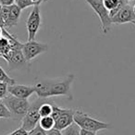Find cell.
I'll list each match as a JSON object with an SVG mask.
<instances>
[{
	"label": "cell",
	"mask_w": 135,
	"mask_h": 135,
	"mask_svg": "<svg viewBox=\"0 0 135 135\" xmlns=\"http://www.w3.org/2000/svg\"><path fill=\"white\" fill-rule=\"evenodd\" d=\"M135 21V14L133 8L129 4H125L119 11L111 19L112 24H125Z\"/></svg>",
	"instance_id": "cell-9"
},
{
	"label": "cell",
	"mask_w": 135,
	"mask_h": 135,
	"mask_svg": "<svg viewBox=\"0 0 135 135\" xmlns=\"http://www.w3.org/2000/svg\"><path fill=\"white\" fill-rule=\"evenodd\" d=\"M80 133H81V135H96L95 132H93V131H89L83 129H81Z\"/></svg>",
	"instance_id": "cell-24"
},
{
	"label": "cell",
	"mask_w": 135,
	"mask_h": 135,
	"mask_svg": "<svg viewBox=\"0 0 135 135\" xmlns=\"http://www.w3.org/2000/svg\"><path fill=\"white\" fill-rule=\"evenodd\" d=\"M39 112H40V115H41V118L51 116L53 112V103H50V102H48V101L45 102V103L40 107Z\"/></svg>",
	"instance_id": "cell-14"
},
{
	"label": "cell",
	"mask_w": 135,
	"mask_h": 135,
	"mask_svg": "<svg viewBox=\"0 0 135 135\" xmlns=\"http://www.w3.org/2000/svg\"><path fill=\"white\" fill-rule=\"evenodd\" d=\"M48 48V45L40 43V42H37L35 40L27 41L26 43L21 45V50H22V53L27 62L32 61L39 55L47 52Z\"/></svg>",
	"instance_id": "cell-7"
},
{
	"label": "cell",
	"mask_w": 135,
	"mask_h": 135,
	"mask_svg": "<svg viewBox=\"0 0 135 135\" xmlns=\"http://www.w3.org/2000/svg\"><path fill=\"white\" fill-rule=\"evenodd\" d=\"M21 14V9L17 4L9 6V14H8V20L5 25V29H11L12 27L16 26L19 22L20 17Z\"/></svg>",
	"instance_id": "cell-12"
},
{
	"label": "cell",
	"mask_w": 135,
	"mask_h": 135,
	"mask_svg": "<svg viewBox=\"0 0 135 135\" xmlns=\"http://www.w3.org/2000/svg\"><path fill=\"white\" fill-rule=\"evenodd\" d=\"M28 135H47L46 131H45L39 125H37L32 131L28 133Z\"/></svg>",
	"instance_id": "cell-20"
},
{
	"label": "cell",
	"mask_w": 135,
	"mask_h": 135,
	"mask_svg": "<svg viewBox=\"0 0 135 135\" xmlns=\"http://www.w3.org/2000/svg\"><path fill=\"white\" fill-rule=\"evenodd\" d=\"M5 59L8 61V65L11 69L21 67L27 62L22 53V50H21V47L11 49V51L8 53V56L5 57Z\"/></svg>",
	"instance_id": "cell-11"
},
{
	"label": "cell",
	"mask_w": 135,
	"mask_h": 135,
	"mask_svg": "<svg viewBox=\"0 0 135 135\" xmlns=\"http://www.w3.org/2000/svg\"><path fill=\"white\" fill-rule=\"evenodd\" d=\"M3 102L9 110L11 118L18 121L22 120L31 105V103L27 99H21L11 94H8V96L3 99Z\"/></svg>",
	"instance_id": "cell-3"
},
{
	"label": "cell",
	"mask_w": 135,
	"mask_h": 135,
	"mask_svg": "<svg viewBox=\"0 0 135 135\" xmlns=\"http://www.w3.org/2000/svg\"><path fill=\"white\" fill-rule=\"evenodd\" d=\"M46 101H48V100L38 97L32 103H31L26 115L21 120V127L26 131L30 132L39 124V121L41 119V115L39 112L40 107Z\"/></svg>",
	"instance_id": "cell-4"
},
{
	"label": "cell",
	"mask_w": 135,
	"mask_h": 135,
	"mask_svg": "<svg viewBox=\"0 0 135 135\" xmlns=\"http://www.w3.org/2000/svg\"><path fill=\"white\" fill-rule=\"evenodd\" d=\"M132 8H133V12H134V14H135V4H134V6H133Z\"/></svg>",
	"instance_id": "cell-30"
},
{
	"label": "cell",
	"mask_w": 135,
	"mask_h": 135,
	"mask_svg": "<svg viewBox=\"0 0 135 135\" xmlns=\"http://www.w3.org/2000/svg\"><path fill=\"white\" fill-rule=\"evenodd\" d=\"M126 3H129V2H133V1H135V0H124Z\"/></svg>",
	"instance_id": "cell-28"
},
{
	"label": "cell",
	"mask_w": 135,
	"mask_h": 135,
	"mask_svg": "<svg viewBox=\"0 0 135 135\" xmlns=\"http://www.w3.org/2000/svg\"><path fill=\"white\" fill-rule=\"evenodd\" d=\"M46 133H47V135H63L61 131H58V129H53L49 131H46Z\"/></svg>",
	"instance_id": "cell-23"
},
{
	"label": "cell",
	"mask_w": 135,
	"mask_h": 135,
	"mask_svg": "<svg viewBox=\"0 0 135 135\" xmlns=\"http://www.w3.org/2000/svg\"><path fill=\"white\" fill-rule=\"evenodd\" d=\"M41 12L39 6H34L26 21V28L28 32V41H33L41 27Z\"/></svg>",
	"instance_id": "cell-8"
},
{
	"label": "cell",
	"mask_w": 135,
	"mask_h": 135,
	"mask_svg": "<svg viewBox=\"0 0 135 135\" xmlns=\"http://www.w3.org/2000/svg\"><path fill=\"white\" fill-rule=\"evenodd\" d=\"M8 94L15 97L21 98V99H27L35 93L34 86H29V85H21V84H13L8 85Z\"/></svg>",
	"instance_id": "cell-10"
},
{
	"label": "cell",
	"mask_w": 135,
	"mask_h": 135,
	"mask_svg": "<svg viewBox=\"0 0 135 135\" xmlns=\"http://www.w3.org/2000/svg\"><path fill=\"white\" fill-rule=\"evenodd\" d=\"M103 4L108 11H111L119 7L120 5L127 4V3L124 0H103Z\"/></svg>",
	"instance_id": "cell-15"
},
{
	"label": "cell",
	"mask_w": 135,
	"mask_h": 135,
	"mask_svg": "<svg viewBox=\"0 0 135 135\" xmlns=\"http://www.w3.org/2000/svg\"><path fill=\"white\" fill-rule=\"evenodd\" d=\"M0 118H11V114L3 100H0Z\"/></svg>",
	"instance_id": "cell-18"
},
{
	"label": "cell",
	"mask_w": 135,
	"mask_h": 135,
	"mask_svg": "<svg viewBox=\"0 0 135 135\" xmlns=\"http://www.w3.org/2000/svg\"><path fill=\"white\" fill-rule=\"evenodd\" d=\"M75 109L63 108L53 103L52 117L55 119V128L58 131H63L74 123V114Z\"/></svg>",
	"instance_id": "cell-5"
},
{
	"label": "cell",
	"mask_w": 135,
	"mask_h": 135,
	"mask_svg": "<svg viewBox=\"0 0 135 135\" xmlns=\"http://www.w3.org/2000/svg\"><path fill=\"white\" fill-rule=\"evenodd\" d=\"M0 81H1V83H7V84H8V85L16 84V80L10 78L9 76L6 73V71L3 70V68L1 67V66H0Z\"/></svg>",
	"instance_id": "cell-17"
},
{
	"label": "cell",
	"mask_w": 135,
	"mask_h": 135,
	"mask_svg": "<svg viewBox=\"0 0 135 135\" xmlns=\"http://www.w3.org/2000/svg\"><path fill=\"white\" fill-rule=\"evenodd\" d=\"M0 26L5 29V23H4V21H3V18H2V5L1 4H0Z\"/></svg>",
	"instance_id": "cell-25"
},
{
	"label": "cell",
	"mask_w": 135,
	"mask_h": 135,
	"mask_svg": "<svg viewBox=\"0 0 135 135\" xmlns=\"http://www.w3.org/2000/svg\"><path fill=\"white\" fill-rule=\"evenodd\" d=\"M131 23V24H132V25H134V26H135V21H132Z\"/></svg>",
	"instance_id": "cell-29"
},
{
	"label": "cell",
	"mask_w": 135,
	"mask_h": 135,
	"mask_svg": "<svg viewBox=\"0 0 135 135\" xmlns=\"http://www.w3.org/2000/svg\"><path fill=\"white\" fill-rule=\"evenodd\" d=\"M73 73H70L61 80H42L33 85L38 97L48 99L53 96H66L69 100L73 99L71 84L74 81Z\"/></svg>",
	"instance_id": "cell-1"
},
{
	"label": "cell",
	"mask_w": 135,
	"mask_h": 135,
	"mask_svg": "<svg viewBox=\"0 0 135 135\" xmlns=\"http://www.w3.org/2000/svg\"><path fill=\"white\" fill-rule=\"evenodd\" d=\"M8 84L0 81V100H3L8 96Z\"/></svg>",
	"instance_id": "cell-19"
},
{
	"label": "cell",
	"mask_w": 135,
	"mask_h": 135,
	"mask_svg": "<svg viewBox=\"0 0 135 135\" xmlns=\"http://www.w3.org/2000/svg\"><path fill=\"white\" fill-rule=\"evenodd\" d=\"M28 133H29L28 131H26L22 127H21V128L15 129L14 131L8 133V134H7V135H28Z\"/></svg>",
	"instance_id": "cell-21"
},
{
	"label": "cell",
	"mask_w": 135,
	"mask_h": 135,
	"mask_svg": "<svg viewBox=\"0 0 135 135\" xmlns=\"http://www.w3.org/2000/svg\"><path fill=\"white\" fill-rule=\"evenodd\" d=\"M38 125L45 131H49L55 128V119L51 116L41 118Z\"/></svg>",
	"instance_id": "cell-13"
},
{
	"label": "cell",
	"mask_w": 135,
	"mask_h": 135,
	"mask_svg": "<svg viewBox=\"0 0 135 135\" xmlns=\"http://www.w3.org/2000/svg\"><path fill=\"white\" fill-rule=\"evenodd\" d=\"M31 1H32L35 6H39V5L43 2V0H31Z\"/></svg>",
	"instance_id": "cell-26"
},
{
	"label": "cell",
	"mask_w": 135,
	"mask_h": 135,
	"mask_svg": "<svg viewBox=\"0 0 135 135\" xmlns=\"http://www.w3.org/2000/svg\"><path fill=\"white\" fill-rule=\"evenodd\" d=\"M74 123H76L81 129H86L93 132H97L104 129H109L112 128L110 123L103 122L96 118H93L87 113L81 110H76L74 114Z\"/></svg>",
	"instance_id": "cell-2"
},
{
	"label": "cell",
	"mask_w": 135,
	"mask_h": 135,
	"mask_svg": "<svg viewBox=\"0 0 135 135\" xmlns=\"http://www.w3.org/2000/svg\"><path fill=\"white\" fill-rule=\"evenodd\" d=\"M0 4L3 7L12 6V5L15 4V0H0Z\"/></svg>",
	"instance_id": "cell-22"
},
{
	"label": "cell",
	"mask_w": 135,
	"mask_h": 135,
	"mask_svg": "<svg viewBox=\"0 0 135 135\" xmlns=\"http://www.w3.org/2000/svg\"><path fill=\"white\" fill-rule=\"evenodd\" d=\"M80 131H81V128L76 123H73L72 125H70V127H68L67 129H63V131H62V134L63 135H81Z\"/></svg>",
	"instance_id": "cell-16"
},
{
	"label": "cell",
	"mask_w": 135,
	"mask_h": 135,
	"mask_svg": "<svg viewBox=\"0 0 135 135\" xmlns=\"http://www.w3.org/2000/svg\"><path fill=\"white\" fill-rule=\"evenodd\" d=\"M43 1H44V0H43Z\"/></svg>",
	"instance_id": "cell-31"
},
{
	"label": "cell",
	"mask_w": 135,
	"mask_h": 135,
	"mask_svg": "<svg viewBox=\"0 0 135 135\" xmlns=\"http://www.w3.org/2000/svg\"><path fill=\"white\" fill-rule=\"evenodd\" d=\"M98 16L101 21V29L104 34H107L111 30L112 21L109 16V11L103 4V0H84Z\"/></svg>",
	"instance_id": "cell-6"
},
{
	"label": "cell",
	"mask_w": 135,
	"mask_h": 135,
	"mask_svg": "<svg viewBox=\"0 0 135 135\" xmlns=\"http://www.w3.org/2000/svg\"><path fill=\"white\" fill-rule=\"evenodd\" d=\"M3 29L4 28H2V27L0 26V37H2L3 36Z\"/></svg>",
	"instance_id": "cell-27"
}]
</instances>
